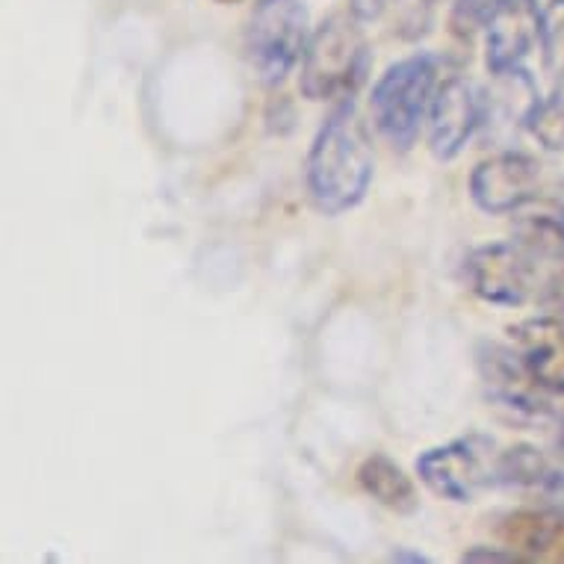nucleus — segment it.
I'll list each match as a JSON object with an SVG mask.
<instances>
[{
  "label": "nucleus",
  "instance_id": "f257e3e1",
  "mask_svg": "<svg viewBox=\"0 0 564 564\" xmlns=\"http://www.w3.org/2000/svg\"><path fill=\"white\" fill-rule=\"evenodd\" d=\"M376 175L370 139L355 101L343 98L316 130L305 163L307 195L319 214L340 216L367 198Z\"/></svg>",
  "mask_w": 564,
  "mask_h": 564
},
{
  "label": "nucleus",
  "instance_id": "f03ea898",
  "mask_svg": "<svg viewBox=\"0 0 564 564\" xmlns=\"http://www.w3.org/2000/svg\"><path fill=\"white\" fill-rule=\"evenodd\" d=\"M441 56L411 54L384 68L370 95L372 124L390 149L411 151L429 124V112L441 86Z\"/></svg>",
  "mask_w": 564,
  "mask_h": 564
},
{
  "label": "nucleus",
  "instance_id": "7ed1b4c3",
  "mask_svg": "<svg viewBox=\"0 0 564 564\" xmlns=\"http://www.w3.org/2000/svg\"><path fill=\"white\" fill-rule=\"evenodd\" d=\"M351 10L334 12L311 33L299 89L311 101H343L370 75V42Z\"/></svg>",
  "mask_w": 564,
  "mask_h": 564
},
{
  "label": "nucleus",
  "instance_id": "20e7f679",
  "mask_svg": "<svg viewBox=\"0 0 564 564\" xmlns=\"http://www.w3.org/2000/svg\"><path fill=\"white\" fill-rule=\"evenodd\" d=\"M311 42L305 0H258L246 21L242 47L251 72L267 86H278L302 63Z\"/></svg>",
  "mask_w": 564,
  "mask_h": 564
},
{
  "label": "nucleus",
  "instance_id": "39448f33",
  "mask_svg": "<svg viewBox=\"0 0 564 564\" xmlns=\"http://www.w3.org/2000/svg\"><path fill=\"white\" fill-rule=\"evenodd\" d=\"M485 435L455 437L432 446L416 458V476L435 497L449 502H476L479 494L497 485V455Z\"/></svg>",
  "mask_w": 564,
  "mask_h": 564
},
{
  "label": "nucleus",
  "instance_id": "423d86ee",
  "mask_svg": "<svg viewBox=\"0 0 564 564\" xmlns=\"http://www.w3.org/2000/svg\"><path fill=\"white\" fill-rule=\"evenodd\" d=\"M538 258L518 240L485 242L464 260V281L476 299L494 307L527 305L535 293Z\"/></svg>",
  "mask_w": 564,
  "mask_h": 564
},
{
  "label": "nucleus",
  "instance_id": "0eeeda50",
  "mask_svg": "<svg viewBox=\"0 0 564 564\" xmlns=\"http://www.w3.org/2000/svg\"><path fill=\"white\" fill-rule=\"evenodd\" d=\"M544 193V166L523 151L490 154L470 172V198L481 214L509 216Z\"/></svg>",
  "mask_w": 564,
  "mask_h": 564
},
{
  "label": "nucleus",
  "instance_id": "6e6552de",
  "mask_svg": "<svg viewBox=\"0 0 564 564\" xmlns=\"http://www.w3.org/2000/svg\"><path fill=\"white\" fill-rule=\"evenodd\" d=\"M479 379L485 397L494 408L509 411L511 416H535L550 414V393L541 388L535 372L529 370L518 346H502V343H481L479 346Z\"/></svg>",
  "mask_w": 564,
  "mask_h": 564
},
{
  "label": "nucleus",
  "instance_id": "1a4fd4ad",
  "mask_svg": "<svg viewBox=\"0 0 564 564\" xmlns=\"http://www.w3.org/2000/svg\"><path fill=\"white\" fill-rule=\"evenodd\" d=\"M488 119L485 95L464 77L453 75L441 80L429 112V149L437 160H455L476 137V130Z\"/></svg>",
  "mask_w": 564,
  "mask_h": 564
},
{
  "label": "nucleus",
  "instance_id": "9d476101",
  "mask_svg": "<svg viewBox=\"0 0 564 564\" xmlns=\"http://www.w3.org/2000/svg\"><path fill=\"white\" fill-rule=\"evenodd\" d=\"M541 3L538 0H494L485 30V65L494 77L518 72L541 39Z\"/></svg>",
  "mask_w": 564,
  "mask_h": 564
},
{
  "label": "nucleus",
  "instance_id": "9b49d317",
  "mask_svg": "<svg viewBox=\"0 0 564 564\" xmlns=\"http://www.w3.org/2000/svg\"><path fill=\"white\" fill-rule=\"evenodd\" d=\"M511 343L518 346L529 370L535 372L550 397H564V323L550 314L511 328Z\"/></svg>",
  "mask_w": 564,
  "mask_h": 564
},
{
  "label": "nucleus",
  "instance_id": "f8f14e48",
  "mask_svg": "<svg viewBox=\"0 0 564 564\" xmlns=\"http://www.w3.org/2000/svg\"><path fill=\"white\" fill-rule=\"evenodd\" d=\"M502 544L527 562L564 558V518L550 509H520L500 520Z\"/></svg>",
  "mask_w": 564,
  "mask_h": 564
},
{
  "label": "nucleus",
  "instance_id": "ddd939ff",
  "mask_svg": "<svg viewBox=\"0 0 564 564\" xmlns=\"http://www.w3.org/2000/svg\"><path fill=\"white\" fill-rule=\"evenodd\" d=\"M497 485L538 494L544 500L564 497V473L541 449L518 444L497 455Z\"/></svg>",
  "mask_w": 564,
  "mask_h": 564
},
{
  "label": "nucleus",
  "instance_id": "4468645a",
  "mask_svg": "<svg viewBox=\"0 0 564 564\" xmlns=\"http://www.w3.org/2000/svg\"><path fill=\"white\" fill-rule=\"evenodd\" d=\"M358 485L370 500H376L393 514H414L420 509L414 479L402 470V464H397L384 453H372L364 458L358 467Z\"/></svg>",
  "mask_w": 564,
  "mask_h": 564
},
{
  "label": "nucleus",
  "instance_id": "2eb2a0df",
  "mask_svg": "<svg viewBox=\"0 0 564 564\" xmlns=\"http://www.w3.org/2000/svg\"><path fill=\"white\" fill-rule=\"evenodd\" d=\"M514 240L527 246L538 260H564V219L558 210L523 216L514 228Z\"/></svg>",
  "mask_w": 564,
  "mask_h": 564
},
{
  "label": "nucleus",
  "instance_id": "dca6fc26",
  "mask_svg": "<svg viewBox=\"0 0 564 564\" xmlns=\"http://www.w3.org/2000/svg\"><path fill=\"white\" fill-rule=\"evenodd\" d=\"M527 130L532 133V139H538V145L564 154V84L555 86L553 93L532 107Z\"/></svg>",
  "mask_w": 564,
  "mask_h": 564
},
{
  "label": "nucleus",
  "instance_id": "f3484780",
  "mask_svg": "<svg viewBox=\"0 0 564 564\" xmlns=\"http://www.w3.org/2000/svg\"><path fill=\"white\" fill-rule=\"evenodd\" d=\"M541 65L544 75H550L555 84H564V0H546L541 10Z\"/></svg>",
  "mask_w": 564,
  "mask_h": 564
},
{
  "label": "nucleus",
  "instance_id": "a211bd4d",
  "mask_svg": "<svg viewBox=\"0 0 564 564\" xmlns=\"http://www.w3.org/2000/svg\"><path fill=\"white\" fill-rule=\"evenodd\" d=\"M490 7H494V0H455L449 24L458 36H473L488 19Z\"/></svg>",
  "mask_w": 564,
  "mask_h": 564
},
{
  "label": "nucleus",
  "instance_id": "6ab92c4d",
  "mask_svg": "<svg viewBox=\"0 0 564 564\" xmlns=\"http://www.w3.org/2000/svg\"><path fill=\"white\" fill-rule=\"evenodd\" d=\"M538 302L544 307V314L555 316V319L564 323V267L555 275H550V281L538 293Z\"/></svg>",
  "mask_w": 564,
  "mask_h": 564
},
{
  "label": "nucleus",
  "instance_id": "aec40b11",
  "mask_svg": "<svg viewBox=\"0 0 564 564\" xmlns=\"http://www.w3.org/2000/svg\"><path fill=\"white\" fill-rule=\"evenodd\" d=\"M462 562H502V564H511V562H527L523 555L509 550V546H470L467 553L462 555Z\"/></svg>",
  "mask_w": 564,
  "mask_h": 564
},
{
  "label": "nucleus",
  "instance_id": "412c9836",
  "mask_svg": "<svg viewBox=\"0 0 564 564\" xmlns=\"http://www.w3.org/2000/svg\"><path fill=\"white\" fill-rule=\"evenodd\" d=\"M390 562H397V564H429L432 558H429L426 553H414V550L397 546V550L390 553Z\"/></svg>",
  "mask_w": 564,
  "mask_h": 564
},
{
  "label": "nucleus",
  "instance_id": "4be33fe9",
  "mask_svg": "<svg viewBox=\"0 0 564 564\" xmlns=\"http://www.w3.org/2000/svg\"><path fill=\"white\" fill-rule=\"evenodd\" d=\"M558 444H562V449H564V416L558 420Z\"/></svg>",
  "mask_w": 564,
  "mask_h": 564
},
{
  "label": "nucleus",
  "instance_id": "5701e85b",
  "mask_svg": "<svg viewBox=\"0 0 564 564\" xmlns=\"http://www.w3.org/2000/svg\"><path fill=\"white\" fill-rule=\"evenodd\" d=\"M216 3H240V0H216Z\"/></svg>",
  "mask_w": 564,
  "mask_h": 564
}]
</instances>
